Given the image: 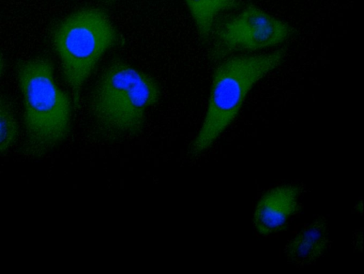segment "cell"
<instances>
[{"instance_id": "obj_1", "label": "cell", "mask_w": 364, "mask_h": 274, "mask_svg": "<svg viewBox=\"0 0 364 274\" xmlns=\"http://www.w3.org/2000/svg\"><path fill=\"white\" fill-rule=\"evenodd\" d=\"M160 88L149 75L116 61L102 73L92 92L90 107L96 124L106 135L134 136L143 129L146 112L156 103Z\"/></svg>"}, {"instance_id": "obj_2", "label": "cell", "mask_w": 364, "mask_h": 274, "mask_svg": "<svg viewBox=\"0 0 364 274\" xmlns=\"http://www.w3.org/2000/svg\"><path fill=\"white\" fill-rule=\"evenodd\" d=\"M285 50L226 58L215 68L202 125L189 147L197 157L207 151L237 117L252 87L282 64Z\"/></svg>"}, {"instance_id": "obj_3", "label": "cell", "mask_w": 364, "mask_h": 274, "mask_svg": "<svg viewBox=\"0 0 364 274\" xmlns=\"http://www.w3.org/2000/svg\"><path fill=\"white\" fill-rule=\"evenodd\" d=\"M17 77L29 145L38 152L58 146L70 130L71 103L55 82L53 63L41 57L23 61Z\"/></svg>"}, {"instance_id": "obj_4", "label": "cell", "mask_w": 364, "mask_h": 274, "mask_svg": "<svg viewBox=\"0 0 364 274\" xmlns=\"http://www.w3.org/2000/svg\"><path fill=\"white\" fill-rule=\"evenodd\" d=\"M117 39L109 16L95 7L78 9L56 25L53 44L75 103L78 102L82 86L98 61Z\"/></svg>"}, {"instance_id": "obj_5", "label": "cell", "mask_w": 364, "mask_h": 274, "mask_svg": "<svg viewBox=\"0 0 364 274\" xmlns=\"http://www.w3.org/2000/svg\"><path fill=\"white\" fill-rule=\"evenodd\" d=\"M294 28L255 6L214 24L211 56L220 60L235 51H255L277 46L294 33Z\"/></svg>"}, {"instance_id": "obj_6", "label": "cell", "mask_w": 364, "mask_h": 274, "mask_svg": "<svg viewBox=\"0 0 364 274\" xmlns=\"http://www.w3.org/2000/svg\"><path fill=\"white\" fill-rule=\"evenodd\" d=\"M301 186L285 184L265 192L257 201L253 224L257 233L269 236L284 229L299 208Z\"/></svg>"}, {"instance_id": "obj_7", "label": "cell", "mask_w": 364, "mask_h": 274, "mask_svg": "<svg viewBox=\"0 0 364 274\" xmlns=\"http://www.w3.org/2000/svg\"><path fill=\"white\" fill-rule=\"evenodd\" d=\"M330 246L327 220L318 217L304 227L287 244L284 253L289 263L305 267L318 262Z\"/></svg>"}, {"instance_id": "obj_8", "label": "cell", "mask_w": 364, "mask_h": 274, "mask_svg": "<svg viewBox=\"0 0 364 274\" xmlns=\"http://www.w3.org/2000/svg\"><path fill=\"white\" fill-rule=\"evenodd\" d=\"M200 38H210L217 16L236 7L237 0H184Z\"/></svg>"}, {"instance_id": "obj_9", "label": "cell", "mask_w": 364, "mask_h": 274, "mask_svg": "<svg viewBox=\"0 0 364 274\" xmlns=\"http://www.w3.org/2000/svg\"><path fill=\"white\" fill-rule=\"evenodd\" d=\"M18 126L9 103L0 97V154L9 150L16 140Z\"/></svg>"}, {"instance_id": "obj_10", "label": "cell", "mask_w": 364, "mask_h": 274, "mask_svg": "<svg viewBox=\"0 0 364 274\" xmlns=\"http://www.w3.org/2000/svg\"><path fill=\"white\" fill-rule=\"evenodd\" d=\"M3 70H4V62L0 56V75L2 73Z\"/></svg>"}, {"instance_id": "obj_11", "label": "cell", "mask_w": 364, "mask_h": 274, "mask_svg": "<svg viewBox=\"0 0 364 274\" xmlns=\"http://www.w3.org/2000/svg\"><path fill=\"white\" fill-rule=\"evenodd\" d=\"M105 4H111L114 2L116 0H100Z\"/></svg>"}]
</instances>
